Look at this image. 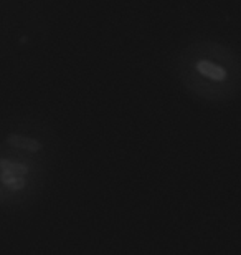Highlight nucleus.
Returning a JSON list of instances; mask_svg holds the SVG:
<instances>
[{"label":"nucleus","mask_w":241,"mask_h":255,"mask_svg":"<svg viewBox=\"0 0 241 255\" xmlns=\"http://www.w3.org/2000/svg\"><path fill=\"white\" fill-rule=\"evenodd\" d=\"M175 71L185 91L207 103L223 105L241 93V57L220 40L187 43L177 55Z\"/></svg>","instance_id":"nucleus-1"}]
</instances>
